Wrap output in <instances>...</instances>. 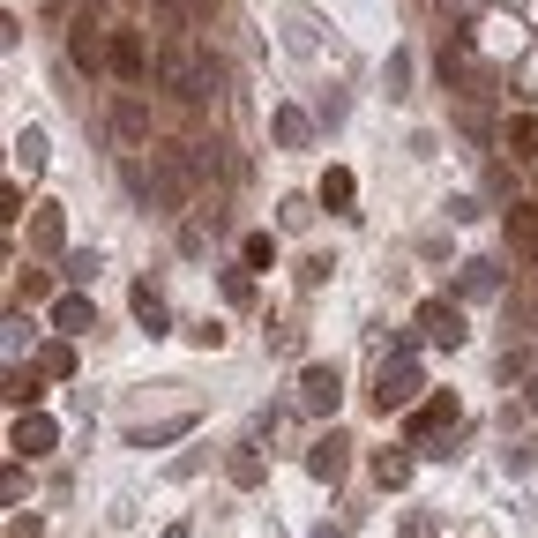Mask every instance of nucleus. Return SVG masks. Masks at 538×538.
Instances as JSON below:
<instances>
[{"label":"nucleus","mask_w":538,"mask_h":538,"mask_svg":"<svg viewBox=\"0 0 538 538\" xmlns=\"http://www.w3.org/2000/svg\"><path fill=\"white\" fill-rule=\"evenodd\" d=\"M471 8H479V0H441V15H449V23H456V30H464V23H471Z\"/></svg>","instance_id":"22"},{"label":"nucleus","mask_w":538,"mask_h":538,"mask_svg":"<svg viewBox=\"0 0 538 538\" xmlns=\"http://www.w3.org/2000/svg\"><path fill=\"white\" fill-rule=\"evenodd\" d=\"M53 449V419H45V411H23V419H15V456H45Z\"/></svg>","instance_id":"8"},{"label":"nucleus","mask_w":538,"mask_h":538,"mask_svg":"<svg viewBox=\"0 0 538 538\" xmlns=\"http://www.w3.org/2000/svg\"><path fill=\"white\" fill-rule=\"evenodd\" d=\"M374 479H382V486H404V479H411V456H382V464H374Z\"/></svg>","instance_id":"20"},{"label":"nucleus","mask_w":538,"mask_h":538,"mask_svg":"<svg viewBox=\"0 0 538 538\" xmlns=\"http://www.w3.org/2000/svg\"><path fill=\"white\" fill-rule=\"evenodd\" d=\"M142 135H150V113H142V98H120V105H113V142H120V150H135Z\"/></svg>","instance_id":"9"},{"label":"nucleus","mask_w":538,"mask_h":538,"mask_svg":"<svg viewBox=\"0 0 538 538\" xmlns=\"http://www.w3.org/2000/svg\"><path fill=\"white\" fill-rule=\"evenodd\" d=\"M509 240L524 247V255H538V202H516L509 210Z\"/></svg>","instance_id":"12"},{"label":"nucleus","mask_w":538,"mask_h":538,"mask_svg":"<svg viewBox=\"0 0 538 538\" xmlns=\"http://www.w3.org/2000/svg\"><path fill=\"white\" fill-rule=\"evenodd\" d=\"M322 202H329V210H344V202H352V172H329V180H322Z\"/></svg>","instance_id":"18"},{"label":"nucleus","mask_w":538,"mask_h":538,"mask_svg":"<svg viewBox=\"0 0 538 538\" xmlns=\"http://www.w3.org/2000/svg\"><path fill=\"white\" fill-rule=\"evenodd\" d=\"M509 157L538 165V113H516V120H509Z\"/></svg>","instance_id":"10"},{"label":"nucleus","mask_w":538,"mask_h":538,"mask_svg":"<svg viewBox=\"0 0 538 538\" xmlns=\"http://www.w3.org/2000/svg\"><path fill=\"white\" fill-rule=\"evenodd\" d=\"M240 262H247V269H269V262H277V240H269V232H247Z\"/></svg>","instance_id":"17"},{"label":"nucleus","mask_w":538,"mask_h":538,"mask_svg":"<svg viewBox=\"0 0 538 538\" xmlns=\"http://www.w3.org/2000/svg\"><path fill=\"white\" fill-rule=\"evenodd\" d=\"M113 75L120 83H142V75H150V53H142L135 30H113Z\"/></svg>","instance_id":"6"},{"label":"nucleus","mask_w":538,"mask_h":538,"mask_svg":"<svg viewBox=\"0 0 538 538\" xmlns=\"http://www.w3.org/2000/svg\"><path fill=\"white\" fill-rule=\"evenodd\" d=\"M307 113H299V105H277V142H284V150H307Z\"/></svg>","instance_id":"14"},{"label":"nucleus","mask_w":538,"mask_h":538,"mask_svg":"<svg viewBox=\"0 0 538 538\" xmlns=\"http://www.w3.org/2000/svg\"><path fill=\"white\" fill-rule=\"evenodd\" d=\"M53 329H60V337H90V329H98V307H90L83 292L53 299Z\"/></svg>","instance_id":"5"},{"label":"nucleus","mask_w":538,"mask_h":538,"mask_svg":"<svg viewBox=\"0 0 538 538\" xmlns=\"http://www.w3.org/2000/svg\"><path fill=\"white\" fill-rule=\"evenodd\" d=\"M157 83H165L180 105H202V98H217V60H202L187 38H172L165 53H157Z\"/></svg>","instance_id":"1"},{"label":"nucleus","mask_w":538,"mask_h":538,"mask_svg":"<svg viewBox=\"0 0 538 538\" xmlns=\"http://www.w3.org/2000/svg\"><path fill=\"white\" fill-rule=\"evenodd\" d=\"M411 397H419V359L397 352V359L382 367V382H374V404H382V411H397V404H411Z\"/></svg>","instance_id":"3"},{"label":"nucleus","mask_w":538,"mask_h":538,"mask_svg":"<svg viewBox=\"0 0 538 538\" xmlns=\"http://www.w3.org/2000/svg\"><path fill=\"white\" fill-rule=\"evenodd\" d=\"M187 426H195V419H165V426H142V434H135V449H150V441H172V434H187Z\"/></svg>","instance_id":"19"},{"label":"nucleus","mask_w":538,"mask_h":538,"mask_svg":"<svg viewBox=\"0 0 538 538\" xmlns=\"http://www.w3.org/2000/svg\"><path fill=\"white\" fill-rule=\"evenodd\" d=\"M299 404L307 411H337V367H307L299 374Z\"/></svg>","instance_id":"7"},{"label":"nucleus","mask_w":538,"mask_h":538,"mask_svg":"<svg viewBox=\"0 0 538 538\" xmlns=\"http://www.w3.org/2000/svg\"><path fill=\"white\" fill-rule=\"evenodd\" d=\"M15 165H23V172H38V165H45V135H38V128L15 135Z\"/></svg>","instance_id":"16"},{"label":"nucleus","mask_w":538,"mask_h":538,"mask_svg":"<svg viewBox=\"0 0 538 538\" xmlns=\"http://www.w3.org/2000/svg\"><path fill=\"white\" fill-rule=\"evenodd\" d=\"M135 322H142V329H165V322H172L165 299H157V284H135Z\"/></svg>","instance_id":"15"},{"label":"nucleus","mask_w":538,"mask_h":538,"mask_svg":"<svg viewBox=\"0 0 538 538\" xmlns=\"http://www.w3.org/2000/svg\"><path fill=\"white\" fill-rule=\"evenodd\" d=\"M419 329H426L434 344H449V352L464 344V314H456L449 299H426V307H419Z\"/></svg>","instance_id":"4"},{"label":"nucleus","mask_w":538,"mask_h":538,"mask_svg":"<svg viewBox=\"0 0 538 538\" xmlns=\"http://www.w3.org/2000/svg\"><path fill=\"white\" fill-rule=\"evenodd\" d=\"M68 60H75V68H83V75L113 68V38H105V30L90 23V15H75V23H68Z\"/></svg>","instance_id":"2"},{"label":"nucleus","mask_w":538,"mask_h":538,"mask_svg":"<svg viewBox=\"0 0 538 538\" xmlns=\"http://www.w3.org/2000/svg\"><path fill=\"white\" fill-rule=\"evenodd\" d=\"M307 471H314V479H337V471H344V441L337 434L314 441V449H307Z\"/></svg>","instance_id":"13"},{"label":"nucleus","mask_w":538,"mask_h":538,"mask_svg":"<svg viewBox=\"0 0 538 538\" xmlns=\"http://www.w3.org/2000/svg\"><path fill=\"white\" fill-rule=\"evenodd\" d=\"M441 426H456V397H434L411 411V434H441Z\"/></svg>","instance_id":"11"},{"label":"nucleus","mask_w":538,"mask_h":538,"mask_svg":"<svg viewBox=\"0 0 538 538\" xmlns=\"http://www.w3.org/2000/svg\"><path fill=\"white\" fill-rule=\"evenodd\" d=\"M38 367H45V374H68V367H75V352H68V344H45Z\"/></svg>","instance_id":"21"}]
</instances>
